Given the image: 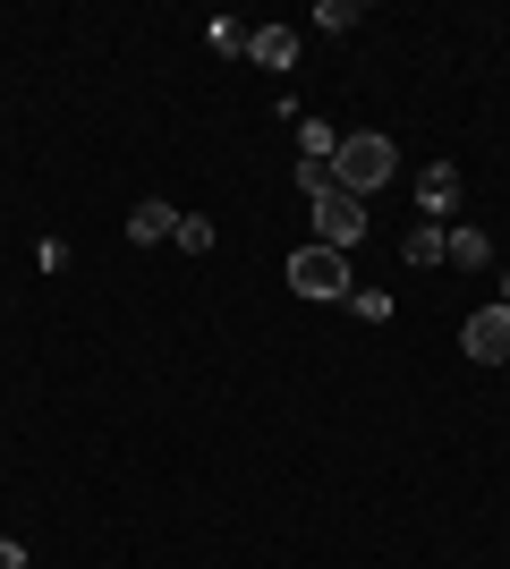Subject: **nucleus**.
I'll use <instances>...</instances> for the list:
<instances>
[{
  "instance_id": "1",
  "label": "nucleus",
  "mask_w": 510,
  "mask_h": 569,
  "mask_svg": "<svg viewBox=\"0 0 510 569\" xmlns=\"http://www.w3.org/2000/svg\"><path fill=\"white\" fill-rule=\"evenodd\" d=\"M332 179H340L349 196L383 188V179H391V137H340V153H332Z\"/></svg>"
},
{
  "instance_id": "2",
  "label": "nucleus",
  "mask_w": 510,
  "mask_h": 569,
  "mask_svg": "<svg viewBox=\"0 0 510 569\" xmlns=\"http://www.w3.org/2000/svg\"><path fill=\"white\" fill-rule=\"evenodd\" d=\"M316 247H332V256H349V247H358V238H366V196H349V188H340V179H332V188H323L316 196Z\"/></svg>"
},
{
  "instance_id": "3",
  "label": "nucleus",
  "mask_w": 510,
  "mask_h": 569,
  "mask_svg": "<svg viewBox=\"0 0 510 569\" xmlns=\"http://www.w3.org/2000/svg\"><path fill=\"white\" fill-rule=\"evenodd\" d=\"M290 289L298 298H349L358 281H349V263H340L332 247H298L290 256Z\"/></svg>"
},
{
  "instance_id": "4",
  "label": "nucleus",
  "mask_w": 510,
  "mask_h": 569,
  "mask_svg": "<svg viewBox=\"0 0 510 569\" xmlns=\"http://www.w3.org/2000/svg\"><path fill=\"white\" fill-rule=\"evenodd\" d=\"M460 349L477 357V366H510V307H486V315H468Z\"/></svg>"
},
{
  "instance_id": "5",
  "label": "nucleus",
  "mask_w": 510,
  "mask_h": 569,
  "mask_svg": "<svg viewBox=\"0 0 510 569\" xmlns=\"http://www.w3.org/2000/svg\"><path fill=\"white\" fill-rule=\"evenodd\" d=\"M128 238H137V247H153V238H179V213H170L162 196H146V204L128 213Z\"/></svg>"
},
{
  "instance_id": "6",
  "label": "nucleus",
  "mask_w": 510,
  "mask_h": 569,
  "mask_svg": "<svg viewBox=\"0 0 510 569\" xmlns=\"http://www.w3.org/2000/svg\"><path fill=\"white\" fill-rule=\"evenodd\" d=\"M247 51H256L264 69H298V34H290V26H256V34H247Z\"/></svg>"
},
{
  "instance_id": "7",
  "label": "nucleus",
  "mask_w": 510,
  "mask_h": 569,
  "mask_svg": "<svg viewBox=\"0 0 510 569\" xmlns=\"http://www.w3.org/2000/svg\"><path fill=\"white\" fill-rule=\"evenodd\" d=\"M417 204H426V213H451V204H460V170L434 162L426 179H417Z\"/></svg>"
},
{
  "instance_id": "8",
  "label": "nucleus",
  "mask_w": 510,
  "mask_h": 569,
  "mask_svg": "<svg viewBox=\"0 0 510 569\" xmlns=\"http://www.w3.org/2000/svg\"><path fill=\"white\" fill-rule=\"evenodd\" d=\"M442 256H460V263H493V238H486V230H451V238H442Z\"/></svg>"
},
{
  "instance_id": "9",
  "label": "nucleus",
  "mask_w": 510,
  "mask_h": 569,
  "mask_svg": "<svg viewBox=\"0 0 510 569\" xmlns=\"http://www.w3.org/2000/svg\"><path fill=\"white\" fill-rule=\"evenodd\" d=\"M316 26H323V34H349V26H358V0H323Z\"/></svg>"
},
{
  "instance_id": "10",
  "label": "nucleus",
  "mask_w": 510,
  "mask_h": 569,
  "mask_svg": "<svg viewBox=\"0 0 510 569\" xmlns=\"http://www.w3.org/2000/svg\"><path fill=\"white\" fill-rule=\"evenodd\" d=\"M179 247H188V256H204V247H213V221H196V213H179Z\"/></svg>"
},
{
  "instance_id": "11",
  "label": "nucleus",
  "mask_w": 510,
  "mask_h": 569,
  "mask_svg": "<svg viewBox=\"0 0 510 569\" xmlns=\"http://www.w3.org/2000/svg\"><path fill=\"white\" fill-rule=\"evenodd\" d=\"M409 263H442V230H409Z\"/></svg>"
},
{
  "instance_id": "12",
  "label": "nucleus",
  "mask_w": 510,
  "mask_h": 569,
  "mask_svg": "<svg viewBox=\"0 0 510 569\" xmlns=\"http://www.w3.org/2000/svg\"><path fill=\"white\" fill-rule=\"evenodd\" d=\"M349 307H358L366 323H383V315H391V298H383V289H349Z\"/></svg>"
},
{
  "instance_id": "13",
  "label": "nucleus",
  "mask_w": 510,
  "mask_h": 569,
  "mask_svg": "<svg viewBox=\"0 0 510 569\" xmlns=\"http://www.w3.org/2000/svg\"><path fill=\"white\" fill-rule=\"evenodd\" d=\"M298 188L323 196V188H332V162H316V153H307V162H298Z\"/></svg>"
},
{
  "instance_id": "14",
  "label": "nucleus",
  "mask_w": 510,
  "mask_h": 569,
  "mask_svg": "<svg viewBox=\"0 0 510 569\" xmlns=\"http://www.w3.org/2000/svg\"><path fill=\"white\" fill-rule=\"evenodd\" d=\"M213 51H247V26L239 18H213Z\"/></svg>"
},
{
  "instance_id": "15",
  "label": "nucleus",
  "mask_w": 510,
  "mask_h": 569,
  "mask_svg": "<svg viewBox=\"0 0 510 569\" xmlns=\"http://www.w3.org/2000/svg\"><path fill=\"white\" fill-rule=\"evenodd\" d=\"M0 569H26V552H18V545H9V536H0Z\"/></svg>"
},
{
  "instance_id": "16",
  "label": "nucleus",
  "mask_w": 510,
  "mask_h": 569,
  "mask_svg": "<svg viewBox=\"0 0 510 569\" xmlns=\"http://www.w3.org/2000/svg\"><path fill=\"white\" fill-rule=\"evenodd\" d=\"M502 307H510V263H502Z\"/></svg>"
}]
</instances>
